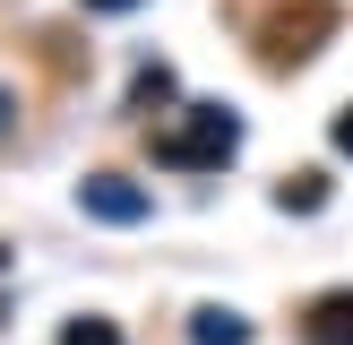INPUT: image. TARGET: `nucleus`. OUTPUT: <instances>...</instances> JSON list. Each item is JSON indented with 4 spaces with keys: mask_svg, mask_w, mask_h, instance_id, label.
Returning <instances> with one entry per match:
<instances>
[{
    "mask_svg": "<svg viewBox=\"0 0 353 345\" xmlns=\"http://www.w3.org/2000/svg\"><path fill=\"white\" fill-rule=\"evenodd\" d=\"M233 147H241V121L224 112V103H190L181 130L155 138V164H172V172H207V164H224Z\"/></svg>",
    "mask_w": 353,
    "mask_h": 345,
    "instance_id": "f257e3e1",
    "label": "nucleus"
},
{
    "mask_svg": "<svg viewBox=\"0 0 353 345\" xmlns=\"http://www.w3.org/2000/svg\"><path fill=\"white\" fill-rule=\"evenodd\" d=\"M78 207H86V216H95V224H147V190H138V181H121V172H86V181H78Z\"/></svg>",
    "mask_w": 353,
    "mask_h": 345,
    "instance_id": "f03ea898",
    "label": "nucleus"
},
{
    "mask_svg": "<svg viewBox=\"0 0 353 345\" xmlns=\"http://www.w3.org/2000/svg\"><path fill=\"white\" fill-rule=\"evenodd\" d=\"M302 337H310V345H353V293H319Z\"/></svg>",
    "mask_w": 353,
    "mask_h": 345,
    "instance_id": "7ed1b4c3",
    "label": "nucleus"
},
{
    "mask_svg": "<svg viewBox=\"0 0 353 345\" xmlns=\"http://www.w3.org/2000/svg\"><path fill=\"white\" fill-rule=\"evenodd\" d=\"M190 345H250V319H241V310H216V302H207L199 319H190Z\"/></svg>",
    "mask_w": 353,
    "mask_h": 345,
    "instance_id": "20e7f679",
    "label": "nucleus"
},
{
    "mask_svg": "<svg viewBox=\"0 0 353 345\" xmlns=\"http://www.w3.org/2000/svg\"><path fill=\"white\" fill-rule=\"evenodd\" d=\"M276 207H293V216H310V207H327V172H293V181L276 190Z\"/></svg>",
    "mask_w": 353,
    "mask_h": 345,
    "instance_id": "39448f33",
    "label": "nucleus"
},
{
    "mask_svg": "<svg viewBox=\"0 0 353 345\" xmlns=\"http://www.w3.org/2000/svg\"><path fill=\"white\" fill-rule=\"evenodd\" d=\"M130 103H138V112L172 103V69H164V61H147V69H138V86H130Z\"/></svg>",
    "mask_w": 353,
    "mask_h": 345,
    "instance_id": "423d86ee",
    "label": "nucleus"
},
{
    "mask_svg": "<svg viewBox=\"0 0 353 345\" xmlns=\"http://www.w3.org/2000/svg\"><path fill=\"white\" fill-rule=\"evenodd\" d=\"M61 345H121V328H112V319H69Z\"/></svg>",
    "mask_w": 353,
    "mask_h": 345,
    "instance_id": "0eeeda50",
    "label": "nucleus"
},
{
    "mask_svg": "<svg viewBox=\"0 0 353 345\" xmlns=\"http://www.w3.org/2000/svg\"><path fill=\"white\" fill-rule=\"evenodd\" d=\"M336 147L353 155V103H345V112H336Z\"/></svg>",
    "mask_w": 353,
    "mask_h": 345,
    "instance_id": "6e6552de",
    "label": "nucleus"
},
{
    "mask_svg": "<svg viewBox=\"0 0 353 345\" xmlns=\"http://www.w3.org/2000/svg\"><path fill=\"white\" fill-rule=\"evenodd\" d=\"M86 9H95V17H121V9H138V0H86Z\"/></svg>",
    "mask_w": 353,
    "mask_h": 345,
    "instance_id": "1a4fd4ad",
    "label": "nucleus"
},
{
    "mask_svg": "<svg viewBox=\"0 0 353 345\" xmlns=\"http://www.w3.org/2000/svg\"><path fill=\"white\" fill-rule=\"evenodd\" d=\"M9 121H17V103H9V95H0V130H9Z\"/></svg>",
    "mask_w": 353,
    "mask_h": 345,
    "instance_id": "9d476101",
    "label": "nucleus"
}]
</instances>
